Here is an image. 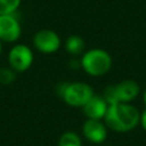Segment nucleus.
Segmentation results:
<instances>
[{
  "label": "nucleus",
  "mask_w": 146,
  "mask_h": 146,
  "mask_svg": "<svg viewBox=\"0 0 146 146\" xmlns=\"http://www.w3.org/2000/svg\"><path fill=\"white\" fill-rule=\"evenodd\" d=\"M104 121L107 128L117 132H127L139 124L140 113L129 103H116L108 105Z\"/></svg>",
  "instance_id": "1"
},
{
  "label": "nucleus",
  "mask_w": 146,
  "mask_h": 146,
  "mask_svg": "<svg viewBox=\"0 0 146 146\" xmlns=\"http://www.w3.org/2000/svg\"><path fill=\"white\" fill-rule=\"evenodd\" d=\"M81 66L89 75L102 76L110 71L112 66V57L103 49H91L83 54Z\"/></svg>",
  "instance_id": "2"
},
{
  "label": "nucleus",
  "mask_w": 146,
  "mask_h": 146,
  "mask_svg": "<svg viewBox=\"0 0 146 146\" xmlns=\"http://www.w3.org/2000/svg\"><path fill=\"white\" fill-rule=\"evenodd\" d=\"M60 96L67 105L73 107H82L94 96V90L84 82H72L63 86Z\"/></svg>",
  "instance_id": "3"
},
{
  "label": "nucleus",
  "mask_w": 146,
  "mask_h": 146,
  "mask_svg": "<svg viewBox=\"0 0 146 146\" xmlns=\"http://www.w3.org/2000/svg\"><path fill=\"white\" fill-rule=\"evenodd\" d=\"M8 60L15 72H24L33 63L32 50L25 44H16L10 49Z\"/></svg>",
  "instance_id": "4"
},
{
  "label": "nucleus",
  "mask_w": 146,
  "mask_h": 146,
  "mask_svg": "<svg viewBox=\"0 0 146 146\" xmlns=\"http://www.w3.org/2000/svg\"><path fill=\"white\" fill-rule=\"evenodd\" d=\"M33 43L35 48L44 54H51L58 50L60 47V39L58 34L52 30H40L35 33Z\"/></svg>",
  "instance_id": "5"
},
{
  "label": "nucleus",
  "mask_w": 146,
  "mask_h": 146,
  "mask_svg": "<svg viewBox=\"0 0 146 146\" xmlns=\"http://www.w3.org/2000/svg\"><path fill=\"white\" fill-rule=\"evenodd\" d=\"M82 133L90 143L102 144L107 138V127L102 120L87 119L82 125Z\"/></svg>",
  "instance_id": "6"
},
{
  "label": "nucleus",
  "mask_w": 146,
  "mask_h": 146,
  "mask_svg": "<svg viewBox=\"0 0 146 146\" xmlns=\"http://www.w3.org/2000/svg\"><path fill=\"white\" fill-rule=\"evenodd\" d=\"M21 35V25L14 14L0 15V40L7 42L16 41Z\"/></svg>",
  "instance_id": "7"
},
{
  "label": "nucleus",
  "mask_w": 146,
  "mask_h": 146,
  "mask_svg": "<svg viewBox=\"0 0 146 146\" xmlns=\"http://www.w3.org/2000/svg\"><path fill=\"white\" fill-rule=\"evenodd\" d=\"M108 104L103 98V96H96L94 95L83 106L82 111L84 115L88 119H95V120H102L104 119L106 111H107Z\"/></svg>",
  "instance_id": "8"
},
{
  "label": "nucleus",
  "mask_w": 146,
  "mask_h": 146,
  "mask_svg": "<svg viewBox=\"0 0 146 146\" xmlns=\"http://www.w3.org/2000/svg\"><path fill=\"white\" fill-rule=\"evenodd\" d=\"M117 103H130L139 95V84L133 80H123L114 84Z\"/></svg>",
  "instance_id": "9"
},
{
  "label": "nucleus",
  "mask_w": 146,
  "mask_h": 146,
  "mask_svg": "<svg viewBox=\"0 0 146 146\" xmlns=\"http://www.w3.org/2000/svg\"><path fill=\"white\" fill-rule=\"evenodd\" d=\"M65 48L71 55H80L84 50V41L79 35H71L65 42Z\"/></svg>",
  "instance_id": "10"
},
{
  "label": "nucleus",
  "mask_w": 146,
  "mask_h": 146,
  "mask_svg": "<svg viewBox=\"0 0 146 146\" xmlns=\"http://www.w3.org/2000/svg\"><path fill=\"white\" fill-rule=\"evenodd\" d=\"M58 146H82L81 137L74 131H66L60 135Z\"/></svg>",
  "instance_id": "11"
},
{
  "label": "nucleus",
  "mask_w": 146,
  "mask_h": 146,
  "mask_svg": "<svg viewBox=\"0 0 146 146\" xmlns=\"http://www.w3.org/2000/svg\"><path fill=\"white\" fill-rule=\"evenodd\" d=\"M19 5L21 0H0V15L15 14Z\"/></svg>",
  "instance_id": "12"
},
{
  "label": "nucleus",
  "mask_w": 146,
  "mask_h": 146,
  "mask_svg": "<svg viewBox=\"0 0 146 146\" xmlns=\"http://www.w3.org/2000/svg\"><path fill=\"white\" fill-rule=\"evenodd\" d=\"M16 72L10 67H2L0 68V83L2 84H10L16 79Z\"/></svg>",
  "instance_id": "13"
},
{
  "label": "nucleus",
  "mask_w": 146,
  "mask_h": 146,
  "mask_svg": "<svg viewBox=\"0 0 146 146\" xmlns=\"http://www.w3.org/2000/svg\"><path fill=\"white\" fill-rule=\"evenodd\" d=\"M139 123H141V127L144 128V130H146V110L143 111V113L140 114V121Z\"/></svg>",
  "instance_id": "14"
},
{
  "label": "nucleus",
  "mask_w": 146,
  "mask_h": 146,
  "mask_svg": "<svg viewBox=\"0 0 146 146\" xmlns=\"http://www.w3.org/2000/svg\"><path fill=\"white\" fill-rule=\"evenodd\" d=\"M143 98H144V103H145V105H146V90L144 91V95H143Z\"/></svg>",
  "instance_id": "15"
},
{
  "label": "nucleus",
  "mask_w": 146,
  "mask_h": 146,
  "mask_svg": "<svg viewBox=\"0 0 146 146\" xmlns=\"http://www.w3.org/2000/svg\"><path fill=\"white\" fill-rule=\"evenodd\" d=\"M0 54H1V40H0Z\"/></svg>",
  "instance_id": "16"
}]
</instances>
